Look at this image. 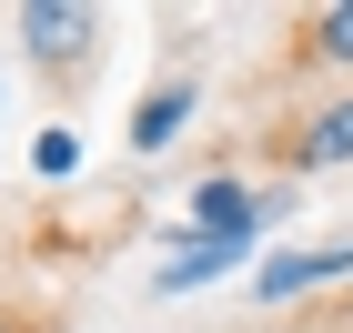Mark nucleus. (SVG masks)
Returning a JSON list of instances; mask_svg holds the SVG:
<instances>
[{
  "label": "nucleus",
  "mask_w": 353,
  "mask_h": 333,
  "mask_svg": "<svg viewBox=\"0 0 353 333\" xmlns=\"http://www.w3.org/2000/svg\"><path fill=\"white\" fill-rule=\"evenodd\" d=\"M272 212H283V192H252V182H222V172H212V182L182 192V243H243L252 252Z\"/></svg>",
  "instance_id": "nucleus-1"
},
{
  "label": "nucleus",
  "mask_w": 353,
  "mask_h": 333,
  "mask_svg": "<svg viewBox=\"0 0 353 333\" xmlns=\"http://www.w3.org/2000/svg\"><path fill=\"white\" fill-rule=\"evenodd\" d=\"M21 51L41 61V71H91V51H101V10H81V0H30L21 10Z\"/></svg>",
  "instance_id": "nucleus-2"
},
{
  "label": "nucleus",
  "mask_w": 353,
  "mask_h": 333,
  "mask_svg": "<svg viewBox=\"0 0 353 333\" xmlns=\"http://www.w3.org/2000/svg\"><path fill=\"white\" fill-rule=\"evenodd\" d=\"M353 273V243H303V252H272L263 273H252V303H303V293H323V283Z\"/></svg>",
  "instance_id": "nucleus-3"
},
{
  "label": "nucleus",
  "mask_w": 353,
  "mask_h": 333,
  "mask_svg": "<svg viewBox=\"0 0 353 333\" xmlns=\"http://www.w3.org/2000/svg\"><path fill=\"white\" fill-rule=\"evenodd\" d=\"M192 111H202V81H192V71H172V81H152V91L132 101L121 141H132V152H172V141L192 132Z\"/></svg>",
  "instance_id": "nucleus-4"
},
{
  "label": "nucleus",
  "mask_w": 353,
  "mask_h": 333,
  "mask_svg": "<svg viewBox=\"0 0 353 333\" xmlns=\"http://www.w3.org/2000/svg\"><path fill=\"white\" fill-rule=\"evenodd\" d=\"M343 162H353V91L283 132V172H343Z\"/></svg>",
  "instance_id": "nucleus-5"
},
{
  "label": "nucleus",
  "mask_w": 353,
  "mask_h": 333,
  "mask_svg": "<svg viewBox=\"0 0 353 333\" xmlns=\"http://www.w3.org/2000/svg\"><path fill=\"white\" fill-rule=\"evenodd\" d=\"M222 273H243V243H182V252L152 263V293H202V283H222Z\"/></svg>",
  "instance_id": "nucleus-6"
},
{
  "label": "nucleus",
  "mask_w": 353,
  "mask_h": 333,
  "mask_svg": "<svg viewBox=\"0 0 353 333\" xmlns=\"http://www.w3.org/2000/svg\"><path fill=\"white\" fill-rule=\"evenodd\" d=\"M293 51H303V61H323V71H353V0L303 10V21H293Z\"/></svg>",
  "instance_id": "nucleus-7"
},
{
  "label": "nucleus",
  "mask_w": 353,
  "mask_h": 333,
  "mask_svg": "<svg viewBox=\"0 0 353 333\" xmlns=\"http://www.w3.org/2000/svg\"><path fill=\"white\" fill-rule=\"evenodd\" d=\"M30 172H41V182H71V172H81V132H71V121H51V132L30 141Z\"/></svg>",
  "instance_id": "nucleus-8"
},
{
  "label": "nucleus",
  "mask_w": 353,
  "mask_h": 333,
  "mask_svg": "<svg viewBox=\"0 0 353 333\" xmlns=\"http://www.w3.org/2000/svg\"><path fill=\"white\" fill-rule=\"evenodd\" d=\"M0 333H41V323H21V313H0Z\"/></svg>",
  "instance_id": "nucleus-9"
}]
</instances>
